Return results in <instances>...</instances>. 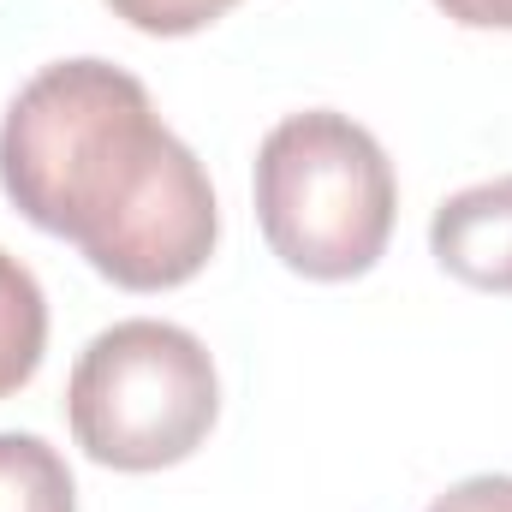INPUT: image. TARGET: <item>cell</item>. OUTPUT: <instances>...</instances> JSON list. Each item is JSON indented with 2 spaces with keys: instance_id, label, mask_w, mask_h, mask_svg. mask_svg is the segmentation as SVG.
I'll return each instance as SVG.
<instances>
[{
  "instance_id": "1",
  "label": "cell",
  "mask_w": 512,
  "mask_h": 512,
  "mask_svg": "<svg viewBox=\"0 0 512 512\" xmlns=\"http://www.w3.org/2000/svg\"><path fill=\"white\" fill-rule=\"evenodd\" d=\"M0 191L126 292H173L221 245L209 167L161 126L143 78L96 54L42 66L6 102Z\"/></svg>"
},
{
  "instance_id": "2",
  "label": "cell",
  "mask_w": 512,
  "mask_h": 512,
  "mask_svg": "<svg viewBox=\"0 0 512 512\" xmlns=\"http://www.w3.org/2000/svg\"><path fill=\"white\" fill-rule=\"evenodd\" d=\"M256 227L292 274L340 286L387 256L399 179L376 143L340 108H304L256 143Z\"/></svg>"
},
{
  "instance_id": "3",
  "label": "cell",
  "mask_w": 512,
  "mask_h": 512,
  "mask_svg": "<svg viewBox=\"0 0 512 512\" xmlns=\"http://www.w3.org/2000/svg\"><path fill=\"white\" fill-rule=\"evenodd\" d=\"M221 417V376L209 346L161 316H131L102 328L72 376H66V423L84 459L149 477L185 465Z\"/></svg>"
},
{
  "instance_id": "4",
  "label": "cell",
  "mask_w": 512,
  "mask_h": 512,
  "mask_svg": "<svg viewBox=\"0 0 512 512\" xmlns=\"http://www.w3.org/2000/svg\"><path fill=\"white\" fill-rule=\"evenodd\" d=\"M429 256L459 286L512 298V173L453 191L429 215Z\"/></svg>"
},
{
  "instance_id": "5",
  "label": "cell",
  "mask_w": 512,
  "mask_h": 512,
  "mask_svg": "<svg viewBox=\"0 0 512 512\" xmlns=\"http://www.w3.org/2000/svg\"><path fill=\"white\" fill-rule=\"evenodd\" d=\"M42 352H48V298H42V280L12 251H0V399H12L18 387H30V376L42 370Z\"/></svg>"
},
{
  "instance_id": "6",
  "label": "cell",
  "mask_w": 512,
  "mask_h": 512,
  "mask_svg": "<svg viewBox=\"0 0 512 512\" xmlns=\"http://www.w3.org/2000/svg\"><path fill=\"white\" fill-rule=\"evenodd\" d=\"M0 512H78V483L60 447L24 429H0Z\"/></svg>"
},
{
  "instance_id": "7",
  "label": "cell",
  "mask_w": 512,
  "mask_h": 512,
  "mask_svg": "<svg viewBox=\"0 0 512 512\" xmlns=\"http://www.w3.org/2000/svg\"><path fill=\"white\" fill-rule=\"evenodd\" d=\"M233 6L239 0H108V12L143 36H197L209 24H221Z\"/></svg>"
},
{
  "instance_id": "8",
  "label": "cell",
  "mask_w": 512,
  "mask_h": 512,
  "mask_svg": "<svg viewBox=\"0 0 512 512\" xmlns=\"http://www.w3.org/2000/svg\"><path fill=\"white\" fill-rule=\"evenodd\" d=\"M429 512H512V477L507 471H477V477H459L453 489H441Z\"/></svg>"
},
{
  "instance_id": "9",
  "label": "cell",
  "mask_w": 512,
  "mask_h": 512,
  "mask_svg": "<svg viewBox=\"0 0 512 512\" xmlns=\"http://www.w3.org/2000/svg\"><path fill=\"white\" fill-rule=\"evenodd\" d=\"M465 30H512V0H435Z\"/></svg>"
}]
</instances>
